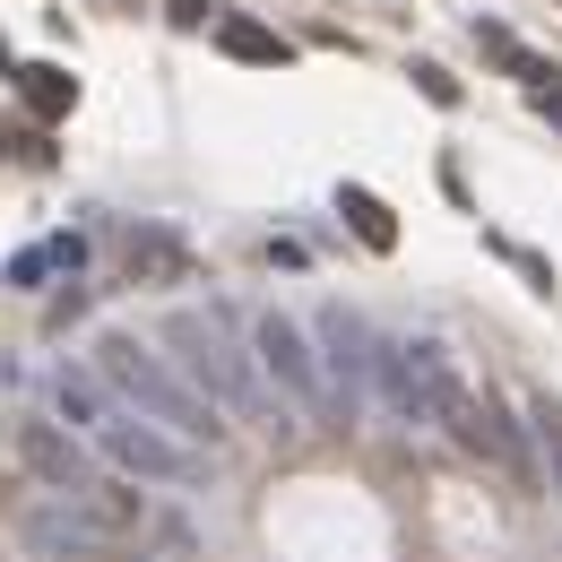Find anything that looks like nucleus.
<instances>
[{"label": "nucleus", "mask_w": 562, "mask_h": 562, "mask_svg": "<svg viewBox=\"0 0 562 562\" xmlns=\"http://www.w3.org/2000/svg\"><path fill=\"white\" fill-rule=\"evenodd\" d=\"M165 347H173L165 363H173V372H182V381L209 398L216 416H278L269 432H303V424L285 416L269 390H260V372H251V347H243V321H234L225 303H209V312H200V303L165 312Z\"/></svg>", "instance_id": "1"}, {"label": "nucleus", "mask_w": 562, "mask_h": 562, "mask_svg": "<svg viewBox=\"0 0 562 562\" xmlns=\"http://www.w3.org/2000/svg\"><path fill=\"white\" fill-rule=\"evenodd\" d=\"M87 372L113 390V407H131L139 424H156V432H173V441H191V450H216L225 441V416H216L209 398L165 363L156 347H139L131 329H104L95 338V355H87Z\"/></svg>", "instance_id": "2"}, {"label": "nucleus", "mask_w": 562, "mask_h": 562, "mask_svg": "<svg viewBox=\"0 0 562 562\" xmlns=\"http://www.w3.org/2000/svg\"><path fill=\"white\" fill-rule=\"evenodd\" d=\"M243 347H251L260 390H278V407L294 424L338 416V407H329V381H321V355H312V329H303L294 312H251V321H243Z\"/></svg>", "instance_id": "3"}, {"label": "nucleus", "mask_w": 562, "mask_h": 562, "mask_svg": "<svg viewBox=\"0 0 562 562\" xmlns=\"http://www.w3.org/2000/svg\"><path fill=\"white\" fill-rule=\"evenodd\" d=\"M459 363L432 347V338H381V355H372V398L390 407L398 424H441L450 407H459Z\"/></svg>", "instance_id": "4"}, {"label": "nucleus", "mask_w": 562, "mask_h": 562, "mask_svg": "<svg viewBox=\"0 0 562 562\" xmlns=\"http://www.w3.org/2000/svg\"><path fill=\"white\" fill-rule=\"evenodd\" d=\"M87 450L122 476V485H200L209 476V459L191 450V441H173V432H156V424H139L131 407H113V416L87 432Z\"/></svg>", "instance_id": "5"}, {"label": "nucleus", "mask_w": 562, "mask_h": 562, "mask_svg": "<svg viewBox=\"0 0 562 562\" xmlns=\"http://www.w3.org/2000/svg\"><path fill=\"white\" fill-rule=\"evenodd\" d=\"M312 355H321V381H329V407L338 424L363 416V398H372V355H381V329L347 312V303H321L312 312Z\"/></svg>", "instance_id": "6"}, {"label": "nucleus", "mask_w": 562, "mask_h": 562, "mask_svg": "<svg viewBox=\"0 0 562 562\" xmlns=\"http://www.w3.org/2000/svg\"><path fill=\"white\" fill-rule=\"evenodd\" d=\"M18 528H26V546L35 554H53V562H113V528H95L87 510H78L70 493H26L18 502Z\"/></svg>", "instance_id": "7"}, {"label": "nucleus", "mask_w": 562, "mask_h": 562, "mask_svg": "<svg viewBox=\"0 0 562 562\" xmlns=\"http://www.w3.org/2000/svg\"><path fill=\"white\" fill-rule=\"evenodd\" d=\"M9 441H18V468H26L44 493H87V485H95V459H87V441H70L53 416H26Z\"/></svg>", "instance_id": "8"}, {"label": "nucleus", "mask_w": 562, "mask_h": 562, "mask_svg": "<svg viewBox=\"0 0 562 562\" xmlns=\"http://www.w3.org/2000/svg\"><path fill=\"white\" fill-rule=\"evenodd\" d=\"M441 432H450L459 450H476V459H493L502 476H519V485H528V441H519V424L502 416L493 398H476V390H459V407L441 416Z\"/></svg>", "instance_id": "9"}, {"label": "nucleus", "mask_w": 562, "mask_h": 562, "mask_svg": "<svg viewBox=\"0 0 562 562\" xmlns=\"http://www.w3.org/2000/svg\"><path fill=\"white\" fill-rule=\"evenodd\" d=\"M53 407H61L78 432H95V424L113 416V390H104V381H95L87 363H61V372H53Z\"/></svg>", "instance_id": "10"}, {"label": "nucleus", "mask_w": 562, "mask_h": 562, "mask_svg": "<svg viewBox=\"0 0 562 562\" xmlns=\"http://www.w3.org/2000/svg\"><path fill=\"white\" fill-rule=\"evenodd\" d=\"M216 44H225L234 61H285V44L269 35V26H251V18H225V26H216Z\"/></svg>", "instance_id": "11"}, {"label": "nucleus", "mask_w": 562, "mask_h": 562, "mask_svg": "<svg viewBox=\"0 0 562 562\" xmlns=\"http://www.w3.org/2000/svg\"><path fill=\"white\" fill-rule=\"evenodd\" d=\"M182 278V243H173V234H139V243H131V278Z\"/></svg>", "instance_id": "12"}, {"label": "nucleus", "mask_w": 562, "mask_h": 562, "mask_svg": "<svg viewBox=\"0 0 562 562\" xmlns=\"http://www.w3.org/2000/svg\"><path fill=\"white\" fill-rule=\"evenodd\" d=\"M347 216H355V234H363L372 251H390V243H398V225H390V209H381L372 191H347Z\"/></svg>", "instance_id": "13"}, {"label": "nucleus", "mask_w": 562, "mask_h": 562, "mask_svg": "<svg viewBox=\"0 0 562 562\" xmlns=\"http://www.w3.org/2000/svg\"><path fill=\"white\" fill-rule=\"evenodd\" d=\"M476 44H485L493 61H510V70H519V78H554V70H546V61H537V53H528V44H519V35H502V26H476Z\"/></svg>", "instance_id": "14"}, {"label": "nucleus", "mask_w": 562, "mask_h": 562, "mask_svg": "<svg viewBox=\"0 0 562 562\" xmlns=\"http://www.w3.org/2000/svg\"><path fill=\"white\" fill-rule=\"evenodd\" d=\"M528 416H537V441H546V459H554V493H562V407L554 398H528Z\"/></svg>", "instance_id": "15"}, {"label": "nucleus", "mask_w": 562, "mask_h": 562, "mask_svg": "<svg viewBox=\"0 0 562 562\" xmlns=\"http://www.w3.org/2000/svg\"><path fill=\"white\" fill-rule=\"evenodd\" d=\"M44 269H53V251H18V260H9V285H44Z\"/></svg>", "instance_id": "16"}, {"label": "nucleus", "mask_w": 562, "mask_h": 562, "mask_svg": "<svg viewBox=\"0 0 562 562\" xmlns=\"http://www.w3.org/2000/svg\"><path fill=\"white\" fill-rule=\"evenodd\" d=\"M416 87L432 95V104H459V87H450V70H432V61H416Z\"/></svg>", "instance_id": "17"}, {"label": "nucleus", "mask_w": 562, "mask_h": 562, "mask_svg": "<svg viewBox=\"0 0 562 562\" xmlns=\"http://www.w3.org/2000/svg\"><path fill=\"white\" fill-rule=\"evenodd\" d=\"M26 78H35V104H44V113H53L61 95H70V78H61V70H26Z\"/></svg>", "instance_id": "18"}, {"label": "nucleus", "mask_w": 562, "mask_h": 562, "mask_svg": "<svg viewBox=\"0 0 562 562\" xmlns=\"http://www.w3.org/2000/svg\"><path fill=\"white\" fill-rule=\"evenodd\" d=\"M537 113H554V122H562V87H537Z\"/></svg>", "instance_id": "19"}]
</instances>
